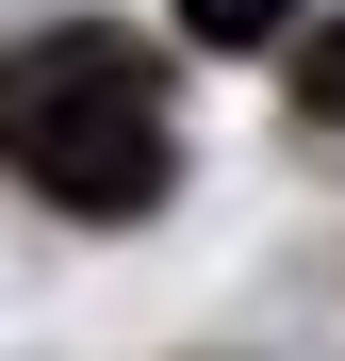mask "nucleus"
<instances>
[{
  "label": "nucleus",
  "mask_w": 345,
  "mask_h": 361,
  "mask_svg": "<svg viewBox=\"0 0 345 361\" xmlns=\"http://www.w3.org/2000/svg\"><path fill=\"white\" fill-rule=\"evenodd\" d=\"M0 164L66 214H148L181 180V132H164V66L132 33H33L0 49Z\"/></svg>",
  "instance_id": "obj_1"
},
{
  "label": "nucleus",
  "mask_w": 345,
  "mask_h": 361,
  "mask_svg": "<svg viewBox=\"0 0 345 361\" xmlns=\"http://www.w3.org/2000/svg\"><path fill=\"white\" fill-rule=\"evenodd\" d=\"M296 0H181V33H214V49H247V33H279Z\"/></svg>",
  "instance_id": "obj_2"
},
{
  "label": "nucleus",
  "mask_w": 345,
  "mask_h": 361,
  "mask_svg": "<svg viewBox=\"0 0 345 361\" xmlns=\"http://www.w3.org/2000/svg\"><path fill=\"white\" fill-rule=\"evenodd\" d=\"M296 99H313V115H345V17H329V33L296 49Z\"/></svg>",
  "instance_id": "obj_3"
}]
</instances>
